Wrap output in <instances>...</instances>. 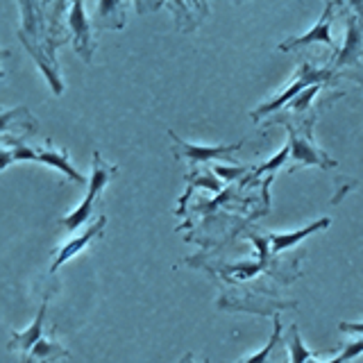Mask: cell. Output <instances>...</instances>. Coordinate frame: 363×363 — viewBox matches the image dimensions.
I'll return each instance as SVG.
<instances>
[{"instance_id": "cell-5", "label": "cell", "mask_w": 363, "mask_h": 363, "mask_svg": "<svg viewBox=\"0 0 363 363\" xmlns=\"http://www.w3.org/2000/svg\"><path fill=\"white\" fill-rule=\"evenodd\" d=\"M361 62H363V16H350L345 45L336 57V68L359 66Z\"/></svg>"}, {"instance_id": "cell-9", "label": "cell", "mask_w": 363, "mask_h": 363, "mask_svg": "<svg viewBox=\"0 0 363 363\" xmlns=\"http://www.w3.org/2000/svg\"><path fill=\"white\" fill-rule=\"evenodd\" d=\"M45 309H48V302L41 304V309L37 313V318H34V323L26 329V332L21 334H14L9 340V347L11 350H21L23 354H30L32 347L39 343V340L43 338V318H45Z\"/></svg>"}, {"instance_id": "cell-6", "label": "cell", "mask_w": 363, "mask_h": 363, "mask_svg": "<svg viewBox=\"0 0 363 363\" xmlns=\"http://www.w3.org/2000/svg\"><path fill=\"white\" fill-rule=\"evenodd\" d=\"M170 136L175 139V143L179 145V155L191 164H207L211 159H220V157H230L232 152H236L243 143H230V145H198V143H189L182 141L177 134L170 132Z\"/></svg>"}, {"instance_id": "cell-7", "label": "cell", "mask_w": 363, "mask_h": 363, "mask_svg": "<svg viewBox=\"0 0 363 363\" xmlns=\"http://www.w3.org/2000/svg\"><path fill=\"white\" fill-rule=\"evenodd\" d=\"M334 9L336 5H327L323 16L318 18L315 28L309 30L306 34H302V37H295V39H289L284 41L279 45V50H295V48H304V45H311V43H327V45H334V39H332V32H329V28H332V18H334Z\"/></svg>"}, {"instance_id": "cell-15", "label": "cell", "mask_w": 363, "mask_h": 363, "mask_svg": "<svg viewBox=\"0 0 363 363\" xmlns=\"http://www.w3.org/2000/svg\"><path fill=\"white\" fill-rule=\"evenodd\" d=\"M277 338H279V325H277V329H275V334L270 336V340H268V345L259 352V354H252V357H247L245 361H241V363H264L266 359H268V354H270V350L275 347V343H277Z\"/></svg>"}, {"instance_id": "cell-2", "label": "cell", "mask_w": 363, "mask_h": 363, "mask_svg": "<svg viewBox=\"0 0 363 363\" xmlns=\"http://www.w3.org/2000/svg\"><path fill=\"white\" fill-rule=\"evenodd\" d=\"M327 79H332V71H327V68H313L311 64H302L300 71L295 73V82L284 89L277 98H272L270 102H266V105H261L257 111H252V118L259 121L261 116H266V113L277 111L279 107L286 105V102H293L302 94V91H306L309 86L320 84V82H327Z\"/></svg>"}, {"instance_id": "cell-10", "label": "cell", "mask_w": 363, "mask_h": 363, "mask_svg": "<svg viewBox=\"0 0 363 363\" xmlns=\"http://www.w3.org/2000/svg\"><path fill=\"white\" fill-rule=\"evenodd\" d=\"M34 162H39V164H45V166H52L57 170H62V173L66 177H71L75 182H79V184H84V175L82 173H77V170L73 168V164L68 162V155L64 150H55V147H48V150H39L37 152V159Z\"/></svg>"}, {"instance_id": "cell-17", "label": "cell", "mask_w": 363, "mask_h": 363, "mask_svg": "<svg viewBox=\"0 0 363 363\" xmlns=\"http://www.w3.org/2000/svg\"><path fill=\"white\" fill-rule=\"evenodd\" d=\"M213 170H216V175L223 177L225 182H230L234 177H241L245 173V168H238V166H216Z\"/></svg>"}, {"instance_id": "cell-12", "label": "cell", "mask_w": 363, "mask_h": 363, "mask_svg": "<svg viewBox=\"0 0 363 363\" xmlns=\"http://www.w3.org/2000/svg\"><path fill=\"white\" fill-rule=\"evenodd\" d=\"M55 359H68V352L60 343H55V340L41 338L39 343L32 347L30 354L23 357V363H48Z\"/></svg>"}, {"instance_id": "cell-11", "label": "cell", "mask_w": 363, "mask_h": 363, "mask_svg": "<svg viewBox=\"0 0 363 363\" xmlns=\"http://www.w3.org/2000/svg\"><path fill=\"white\" fill-rule=\"evenodd\" d=\"M329 218H323V220H318L309 227H302V230L298 232H289V234H270V243H272V250H275V255L284 252L286 247H293L295 243H300L302 238H306L309 234L318 232V230H323V227H329Z\"/></svg>"}, {"instance_id": "cell-14", "label": "cell", "mask_w": 363, "mask_h": 363, "mask_svg": "<svg viewBox=\"0 0 363 363\" xmlns=\"http://www.w3.org/2000/svg\"><path fill=\"white\" fill-rule=\"evenodd\" d=\"M320 91V84H315V86H309L306 91H302V94L295 98L293 102H291V109H295V111H304L306 109V105L315 98V94Z\"/></svg>"}, {"instance_id": "cell-3", "label": "cell", "mask_w": 363, "mask_h": 363, "mask_svg": "<svg viewBox=\"0 0 363 363\" xmlns=\"http://www.w3.org/2000/svg\"><path fill=\"white\" fill-rule=\"evenodd\" d=\"M289 128V147H291V159H293V170L300 166H320V168H334L336 162L332 157H327L320 147H315L311 141V130H306L304 134H298V130L291 123H286Z\"/></svg>"}, {"instance_id": "cell-1", "label": "cell", "mask_w": 363, "mask_h": 363, "mask_svg": "<svg viewBox=\"0 0 363 363\" xmlns=\"http://www.w3.org/2000/svg\"><path fill=\"white\" fill-rule=\"evenodd\" d=\"M113 173H116V166H111V164H107V162H102L100 152L96 150V152H94V164H91V182H89L86 196H84L82 204H79V207H77L75 211H71V213L64 216V218H62V225L66 227V230L75 232V230H79L82 225L89 223V218H91V209H94V204H96L98 196H100V193L105 191V186L109 184V179H111Z\"/></svg>"}, {"instance_id": "cell-8", "label": "cell", "mask_w": 363, "mask_h": 363, "mask_svg": "<svg viewBox=\"0 0 363 363\" xmlns=\"http://www.w3.org/2000/svg\"><path fill=\"white\" fill-rule=\"evenodd\" d=\"M68 26H71V32H73L75 50L89 62L91 52H94V43H91V23L86 18L84 3H73L68 7Z\"/></svg>"}, {"instance_id": "cell-4", "label": "cell", "mask_w": 363, "mask_h": 363, "mask_svg": "<svg viewBox=\"0 0 363 363\" xmlns=\"http://www.w3.org/2000/svg\"><path fill=\"white\" fill-rule=\"evenodd\" d=\"M105 225H107V218L105 216H98V220L96 223H91V225H86V230L79 234V236H75V238H71L66 245H62V250L57 252V257H55V261H52V266H50V272H55V270H60L68 259H73L77 252H82V250L94 241V238H100L102 236V232H105Z\"/></svg>"}, {"instance_id": "cell-16", "label": "cell", "mask_w": 363, "mask_h": 363, "mask_svg": "<svg viewBox=\"0 0 363 363\" xmlns=\"http://www.w3.org/2000/svg\"><path fill=\"white\" fill-rule=\"evenodd\" d=\"M289 155H291V147L286 145V147H284V150H281L275 159H268V162H266L264 166L257 168V173H270V170H277V168H279V166L289 159Z\"/></svg>"}, {"instance_id": "cell-13", "label": "cell", "mask_w": 363, "mask_h": 363, "mask_svg": "<svg viewBox=\"0 0 363 363\" xmlns=\"http://www.w3.org/2000/svg\"><path fill=\"white\" fill-rule=\"evenodd\" d=\"M289 347H291V363H306L311 359V352L302 345L298 329H293V340H291Z\"/></svg>"}]
</instances>
